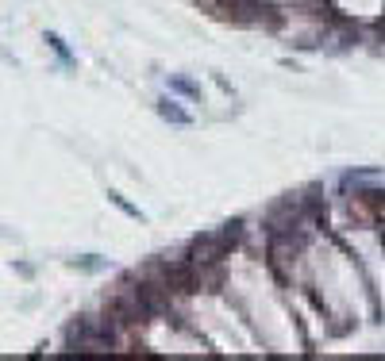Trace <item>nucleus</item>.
Returning a JSON list of instances; mask_svg holds the SVG:
<instances>
[{
  "instance_id": "nucleus-1",
  "label": "nucleus",
  "mask_w": 385,
  "mask_h": 361,
  "mask_svg": "<svg viewBox=\"0 0 385 361\" xmlns=\"http://www.w3.org/2000/svg\"><path fill=\"white\" fill-rule=\"evenodd\" d=\"M158 112H162V119H170V124H177V127H189V124H192L189 115H185L181 108L174 104V100H162V104H158Z\"/></svg>"
},
{
  "instance_id": "nucleus-2",
  "label": "nucleus",
  "mask_w": 385,
  "mask_h": 361,
  "mask_svg": "<svg viewBox=\"0 0 385 361\" xmlns=\"http://www.w3.org/2000/svg\"><path fill=\"white\" fill-rule=\"evenodd\" d=\"M170 89L185 92V96H201V89H197L192 81H185V77H170Z\"/></svg>"
}]
</instances>
